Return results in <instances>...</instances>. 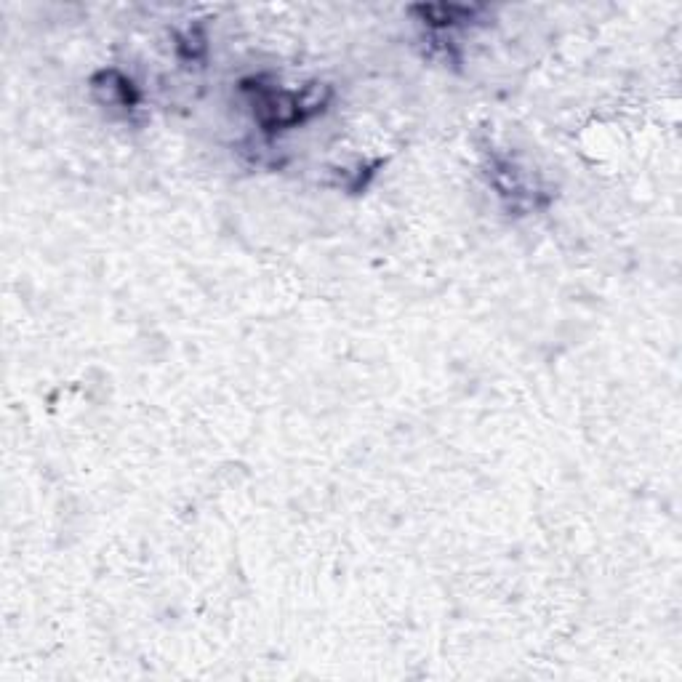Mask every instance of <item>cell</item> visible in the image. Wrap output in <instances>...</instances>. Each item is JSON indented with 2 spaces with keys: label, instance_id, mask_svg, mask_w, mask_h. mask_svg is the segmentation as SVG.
<instances>
[{
  "label": "cell",
  "instance_id": "2",
  "mask_svg": "<svg viewBox=\"0 0 682 682\" xmlns=\"http://www.w3.org/2000/svg\"><path fill=\"white\" fill-rule=\"evenodd\" d=\"M94 91L104 94V104H115L120 110H134L139 104V91L134 83L115 70L99 72L94 78Z\"/></svg>",
  "mask_w": 682,
  "mask_h": 682
},
{
  "label": "cell",
  "instance_id": "1",
  "mask_svg": "<svg viewBox=\"0 0 682 682\" xmlns=\"http://www.w3.org/2000/svg\"><path fill=\"white\" fill-rule=\"evenodd\" d=\"M251 91V104H254V118L264 131H286V128L302 126L304 120L326 110L328 91L326 86H310L304 91H288V88L275 86H248Z\"/></svg>",
  "mask_w": 682,
  "mask_h": 682
},
{
  "label": "cell",
  "instance_id": "3",
  "mask_svg": "<svg viewBox=\"0 0 682 682\" xmlns=\"http://www.w3.org/2000/svg\"><path fill=\"white\" fill-rule=\"evenodd\" d=\"M483 8L480 6H416L413 14H421V22L435 30H451L456 24L472 22Z\"/></svg>",
  "mask_w": 682,
  "mask_h": 682
}]
</instances>
